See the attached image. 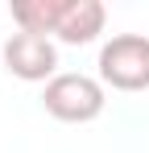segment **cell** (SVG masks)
<instances>
[{
	"mask_svg": "<svg viewBox=\"0 0 149 153\" xmlns=\"http://www.w3.org/2000/svg\"><path fill=\"white\" fill-rule=\"evenodd\" d=\"M99 83L112 91H149V37L116 33L99 46Z\"/></svg>",
	"mask_w": 149,
	"mask_h": 153,
	"instance_id": "obj_1",
	"label": "cell"
},
{
	"mask_svg": "<svg viewBox=\"0 0 149 153\" xmlns=\"http://www.w3.org/2000/svg\"><path fill=\"white\" fill-rule=\"evenodd\" d=\"M62 8L66 0H17L13 4V21L21 25V33H58V21H62Z\"/></svg>",
	"mask_w": 149,
	"mask_h": 153,
	"instance_id": "obj_5",
	"label": "cell"
},
{
	"mask_svg": "<svg viewBox=\"0 0 149 153\" xmlns=\"http://www.w3.org/2000/svg\"><path fill=\"white\" fill-rule=\"evenodd\" d=\"M42 103H46V112L54 116V120H66V124H87V120H95L99 112H104L108 91H104V83H99V79H91V75L62 71V75H54V79L46 83Z\"/></svg>",
	"mask_w": 149,
	"mask_h": 153,
	"instance_id": "obj_2",
	"label": "cell"
},
{
	"mask_svg": "<svg viewBox=\"0 0 149 153\" xmlns=\"http://www.w3.org/2000/svg\"><path fill=\"white\" fill-rule=\"evenodd\" d=\"M4 71L25 83H50L58 75V46L42 33H13L4 42Z\"/></svg>",
	"mask_w": 149,
	"mask_h": 153,
	"instance_id": "obj_3",
	"label": "cell"
},
{
	"mask_svg": "<svg viewBox=\"0 0 149 153\" xmlns=\"http://www.w3.org/2000/svg\"><path fill=\"white\" fill-rule=\"evenodd\" d=\"M104 25H108V8L99 0H66L54 37L66 42V46H87V42H95L104 33Z\"/></svg>",
	"mask_w": 149,
	"mask_h": 153,
	"instance_id": "obj_4",
	"label": "cell"
}]
</instances>
